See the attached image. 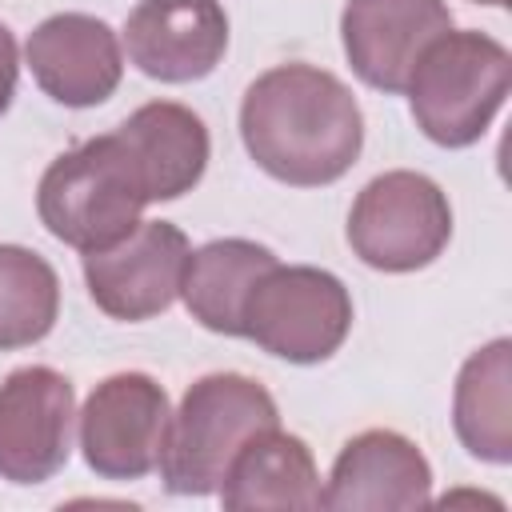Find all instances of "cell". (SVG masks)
Returning a JSON list of instances; mask_svg holds the SVG:
<instances>
[{
    "mask_svg": "<svg viewBox=\"0 0 512 512\" xmlns=\"http://www.w3.org/2000/svg\"><path fill=\"white\" fill-rule=\"evenodd\" d=\"M240 140L272 180L324 188L356 164L364 112L340 76L300 60L276 64L240 100Z\"/></svg>",
    "mask_w": 512,
    "mask_h": 512,
    "instance_id": "6da1fadb",
    "label": "cell"
},
{
    "mask_svg": "<svg viewBox=\"0 0 512 512\" xmlns=\"http://www.w3.org/2000/svg\"><path fill=\"white\" fill-rule=\"evenodd\" d=\"M280 412L272 392L240 372L200 376L180 408L168 416L160 448V480L172 496H212L224 484L236 452L264 428H276Z\"/></svg>",
    "mask_w": 512,
    "mask_h": 512,
    "instance_id": "7a4b0ae2",
    "label": "cell"
},
{
    "mask_svg": "<svg viewBox=\"0 0 512 512\" xmlns=\"http://www.w3.org/2000/svg\"><path fill=\"white\" fill-rule=\"evenodd\" d=\"M404 92L416 128L432 144L468 148L512 92V52L488 32H444L420 52Z\"/></svg>",
    "mask_w": 512,
    "mask_h": 512,
    "instance_id": "3957f363",
    "label": "cell"
},
{
    "mask_svg": "<svg viewBox=\"0 0 512 512\" xmlns=\"http://www.w3.org/2000/svg\"><path fill=\"white\" fill-rule=\"evenodd\" d=\"M148 192L116 140V132L92 136L60 152L36 188L40 224L76 252H96L116 244L140 224Z\"/></svg>",
    "mask_w": 512,
    "mask_h": 512,
    "instance_id": "277c9868",
    "label": "cell"
},
{
    "mask_svg": "<svg viewBox=\"0 0 512 512\" xmlns=\"http://www.w3.org/2000/svg\"><path fill=\"white\" fill-rule=\"evenodd\" d=\"M348 332L352 296L328 268L272 264L244 304V340L288 364L328 360Z\"/></svg>",
    "mask_w": 512,
    "mask_h": 512,
    "instance_id": "5b68a950",
    "label": "cell"
},
{
    "mask_svg": "<svg viewBox=\"0 0 512 512\" xmlns=\"http://www.w3.org/2000/svg\"><path fill=\"white\" fill-rule=\"evenodd\" d=\"M452 240V204L424 172L392 168L360 188L348 212V244L376 272L428 268Z\"/></svg>",
    "mask_w": 512,
    "mask_h": 512,
    "instance_id": "8992f818",
    "label": "cell"
},
{
    "mask_svg": "<svg viewBox=\"0 0 512 512\" xmlns=\"http://www.w3.org/2000/svg\"><path fill=\"white\" fill-rule=\"evenodd\" d=\"M168 416V392L148 372L100 380L80 408L84 464L104 480H144L160 464Z\"/></svg>",
    "mask_w": 512,
    "mask_h": 512,
    "instance_id": "52a82bcc",
    "label": "cell"
},
{
    "mask_svg": "<svg viewBox=\"0 0 512 512\" xmlns=\"http://www.w3.org/2000/svg\"><path fill=\"white\" fill-rule=\"evenodd\" d=\"M188 256L192 244L176 224L140 220L116 244L84 252V284L104 316L140 324L172 308Z\"/></svg>",
    "mask_w": 512,
    "mask_h": 512,
    "instance_id": "ba28073f",
    "label": "cell"
},
{
    "mask_svg": "<svg viewBox=\"0 0 512 512\" xmlns=\"http://www.w3.org/2000/svg\"><path fill=\"white\" fill-rule=\"evenodd\" d=\"M76 392L48 364H28L0 384V480L44 484L72 456Z\"/></svg>",
    "mask_w": 512,
    "mask_h": 512,
    "instance_id": "9c48e42d",
    "label": "cell"
},
{
    "mask_svg": "<svg viewBox=\"0 0 512 512\" xmlns=\"http://www.w3.org/2000/svg\"><path fill=\"white\" fill-rule=\"evenodd\" d=\"M128 60L160 84H192L216 72L228 52L220 0H140L124 20Z\"/></svg>",
    "mask_w": 512,
    "mask_h": 512,
    "instance_id": "30bf717a",
    "label": "cell"
},
{
    "mask_svg": "<svg viewBox=\"0 0 512 512\" xmlns=\"http://www.w3.org/2000/svg\"><path fill=\"white\" fill-rule=\"evenodd\" d=\"M452 32L444 0H348L340 40L352 72L376 92H404L420 52Z\"/></svg>",
    "mask_w": 512,
    "mask_h": 512,
    "instance_id": "8fae6325",
    "label": "cell"
},
{
    "mask_svg": "<svg viewBox=\"0 0 512 512\" xmlns=\"http://www.w3.org/2000/svg\"><path fill=\"white\" fill-rule=\"evenodd\" d=\"M24 60L40 92L64 108L104 104L124 76L116 32L88 12H56L40 20L24 44Z\"/></svg>",
    "mask_w": 512,
    "mask_h": 512,
    "instance_id": "7c38bea8",
    "label": "cell"
},
{
    "mask_svg": "<svg viewBox=\"0 0 512 512\" xmlns=\"http://www.w3.org/2000/svg\"><path fill=\"white\" fill-rule=\"evenodd\" d=\"M432 504L428 456L392 428L352 436L324 484V508L336 512H412Z\"/></svg>",
    "mask_w": 512,
    "mask_h": 512,
    "instance_id": "4fadbf2b",
    "label": "cell"
},
{
    "mask_svg": "<svg viewBox=\"0 0 512 512\" xmlns=\"http://www.w3.org/2000/svg\"><path fill=\"white\" fill-rule=\"evenodd\" d=\"M116 140L124 144V152L136 168V176L148 192V204L180 200L184 192H192L212 156L204 120L176 100L140 104L116 128Z\"/></svg>",
    "mask_w": 512,
    "mask_h": 512,
    "instance_id": "5bb4252c",
    "label": "cell"
},
{
    "mask_svg": "<svg viewBox=\"0 0 512 512\" xmlns=\"http://www.w3.org/2000/svg\"><path fill=\"white\" fill-rule=\"evenodd\" d=\"M220 504L232 512L244 508H324V484L312 460V448L276 428L256 432L224 472Z\"/></svg>",
    "mask_w": 512,
    "mask_h": 512,
    "instance_id": "9a60e30c",
    "label": "cell"
},
{
    "mask_svg": "<svg viewBox=\"0 0 512 512\" xmlns=\"http://www.w3.org/2000/svg\"><path fill=\"white\" fill-rule=\"evenodd\" d=\"M272 264H280L276 252L256 240H244V236L208 240L184 264V280H180L184 308L208 332L244 336V304H248L256 280Z\"/></svg>",
    "mask_w": 512,
    "mask_h": 512,
    "instance_id": "2e32d148",
    "label": "cell"
},
{
    "mask_svg": "<svg viewBox=\"0 0 512 512\" xmlns=\"http://www.w3.org/2000/svg\"><path fill=\"white\" fill-rule=\"evenodd\" d=\"M452 428L468 456L512 460V340L500 336L464 360L452 388Z\"/></svg>",
    "mask_w": 512,
    "mask_h": 512,
    "instance_id": "e0dca14e",
    "label": "cell"
},
{
    "mask_svg": "<svg viewBox=\"0 0 512 512\" xmlns=\"http://www.w3.org/2000/svg\"><path fill=\"white\" fill-rule=\"evenodd\" d=\"M60 316V276L56 268L24 248L0 244V352L40 344Z\"/></svg>",
    "mask_w": 512,
    "mask_h": 512,
    "instance_id": "ac0fdd59",
    "label": "cell"
},
{
    "mask_svg": "<svg viewBox=\"0 0 512 512\" xmlns=\"http://www.w3.org/2000/svg\"><path fill=\"white\" fill-rule=\"evenodd\" d=\"M16 76H20V52H16V36L8 32V24H0V116L12 108V96H16Z\"/></svg>",
    "mask_w": 512,
    "mask_h": 512,
    "instance_id": "d6986e66",
    "label": "cell"
},
{
    "mask_svg": "<svg viewBox=\"0 0 512 512\" xmlns=\"http://www.w3.org/2000/svg\"><path fill=\"white\" fill-rule=\"evenodd\" d=\"M476 4H492V8H504L508 0H476Z\"/></svg>",
    "mask_w": 512,
    "mask_h": 512,
    "instance_id": "ffe728a7",
    "label": "cell"
}]
</instances>
